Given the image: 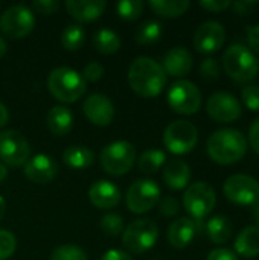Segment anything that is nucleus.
Listing matches in <instances>:
<instances>
[{"label": "nucleus", "mask_w": 259, "mask_h": 260, "mask_svg": "<svg viewBox=\"0 0 259 260\" xmlns=\"http://www.w3.org/2000/svg\"><path fill=\"white\" fill-rule=\"evenodd\" d=\"M131 90L140 98H156L166 85V73L157 61L150 56H137L128 69Z\"/></svg>", "instance_id": "1"}, {"label": "nucleus", "mask_w": 259, "mask_h": 260, "mask_svg": "<svg viewBox=\"0 0 259 260\" xmlns=\"http://www.w3.org/2000/svg\"><path fill=\"white\" fill-rule=\"evenodd\" d=\"M247 152V140L238 129L215 131L208 140V154L218 165H234Z\"/></svg>", "instance_id": "2"}, {"label": "nucleus", "mask_w": 259, "mask_h": 260, "mask_svg": "<svg viewBox=\"0 0 259 260\" xmlns=\"http://www.w3.org/2000/svg\"><path fill=\"white\" fill-rule=\"evenodd\" d=\"M47 90L56 101L72 104L85 94L87 82L76 70L58 67L53 69L47 76Z\"/></svg>", "instance_id": "3"}, {"label": "nucleus", "mask_w": 259, "mask_h": 260, "mask_svg": "<svg viewBox=\"0 0 259 260\" xmlns=\"http://www.w3.org/2000/svg\"><path fill=\"white\" fill-rule=\"evenodd\" d=\"M223 69L231 79L237 82H250L258 75L259 62L250 49L234 44L223 53Z\"/></svg>", "instance_id": "4"}, {"label": "nucleus", "mask_w": 259, "mask_h": 260, "mask_svg": "<svg viewBox=\"0 0 259 260\" xmlns=\"http://www.w3.org/2000/svg\"><path fill=\"white\" fill-rule=\"evenodd\" d=\"M136 163V148L127 140H118L107 145L101 152L102 169L114 177H121L131 171Z\"/></svg>", "instance_id": "5"}, {"label": "nucleus", "mask_w": 259, "mask_h": 260, "mask_svg": "<svg viewBox=\"0 0 259 260\" xmlns=\"http://www.w3.org/2000/svg\"><path fill=\"white\" fill-rule=\"evenodd\" d=\"M159 239V229L150 219L133 221L122 233V244L130 253L142 254L151 250Z\"/></svg>", "instance_id": "6"}, {"label": "nucleus", "mask_w": 259, "mask_h": 260, "mask_svg": "<svg viewBox=\"0 0 259 260\" xmlns=\"http://www.w3.org/2000/svg\"><path fill=\"white\" fill-rule=\"evenodd\" d=\"M217 197L212 186L205 181H197L191 184L183 195L185 210L197 221L205 219L215 207Z\"/></svg>", "instance_id": "7"}, {"label": "nucleus", "mask_w": 259, "mask_h": 260, "mask_svg": "<svg viewBox=\"0 0 259 260\" xmlns=\"http://www.w3.org/2000/svg\"><path fill=\"white\" fill-rule=\"evenodd\" d=\"M198 142L197 128L188 120L171 122L163 133V143L166 149L176 155L191 152Z\"/></svg>", "instance_id": "8"}, {"label": "nucleus", "mask_w": 259, "mask_h": 260, "mask_svg": "<svg viewBox=\"0 0 259 260\" xmlns=\"http://www.w3.org/2000/svg\"><path fill=\"white\" fill-rule=\"evenodd\" d=\"M169 107L183 116L195 114L202 105V93L198 87L191 81H177L168 90Z\"/></svg>", "instance_id": "9"}, {"label": "nucleus", "mask_w": 259, "mask_h": 260, "mask_svg": "<svg viewBox=\"0 0 259 260\" xmlns=\"http://www.w3.org/2000/svg\"><path fill=\"white\" fill-rule=\"evenodd\" d=\"M35 26V17L32 11L23 5H15L8 8L0 17V30L3 35L20 40L32 32Z\"/></svg>", "instance_id": "10"}, {"label": "nucleus", "mask_w": 259, "mask_h": 260, "mask_svg": "<svg viewBox=\"0 0 259 260\" xmlns=\"http://www.w3.org/2000/svg\"><path fill=\"white\" fill-rule=\"evenodd\" d=\"M125 201L130 212L137 215L147 213L160 201V187L153 180H137L130 186Z\"/></svg>", "instance_id": "11"}, {"label": "nucleus", "mask_w": 259, "mask_h": 260, "mask_svg": "<svg viewBox=\"0 0 259 260\" xmlns=\"http://www.w3.org/2000/svg\"><path fill=\"white\" fill-rule=\"evenodd\" d=\"M31 149L26 137L15 131L6 129L0 134V160L8 166H24L29 160Z\"/></svg>", "instance_id": "12"}, {"label": "nucleus", "mask_w": 259, "mask_h": 260, "mask_svg": "<svg viewBox=\"0 0 259 260\" xmlns=\"http://www.w3.org/2000/svg\"><path fill=\"white\" fill-rule=\"evenodd\" d=\"M224 197L240 206H255L259 203V183L243 174L232 175L223 186Z\"/></svg>", "instance_id": "13"}, {"label": "nucleus", "mask_w": 259, "mask_h": 260, "mask_svg": "<svg viewBox=\"0 0 259 260\" xmlns=\"http://www.w3.org/2000/svg\"><path fill=\"white\" fill-rule=\"evenodd\" d=\"M206 111L211 116V119L220 123L235 122L241 117V113H243L240 101L234 94L226 93V91L214 93L208 99Z\"/></svg>", "instance_id": "14"}, {"label": "nucleus", "mask_w": 259, "mask_h": 260, "mask_svg": "<svg viewBox=\"0 0 259 260\" xmlns=\"http://www.w3.org/2000/svg\"><path fill=\"white\" fill-rule=\"evenodd\" d=\"M226 29L218 21H206L203 23L194 37V46L200 53H214L224 44Z\"/></svg>", "instance_id": "15"}, {"label": "nucleus", "mask_w": 259, "mask_h": 260, "mask_svg": "<svg viewBox=\"0 0 259 260\" xmlns=\"http://www.w3.org/2000/svg\"><path fill=\"white\" fill-rule=\"evenodd\" d=\"M84 114L90 123L96 126H107L113 122L114 107L105 94H92L84 101Z\"/></svg>", "instance_id": "16"}, {"label": "nucleus", "mask_w": 259, "mask_h": 260, "mask_svg": "<svg viewBox=\"0 0 259 260\" xmlns=\"http://www.w3.org/2000/svg\"><path fill=\"white\" fill-rule=\"evenodd\" d=\"M24 177L35 184H46L50 183L56 172L58 166L52 160V157L46 154H37L34 157H29V160L24 163Z\"/></svg>", "instance_id": "17"}, {"label": "nucleus", "mask_w": 259, "mask_h": 260, "mask_svg": "<svg viewBox=\"0 0 259 260\" xmlns=\"http://www.w3.org/2000/svg\"><path fill=\"white\" fill-rule=\"evenodd\" d=\"M89 198L95 207L108 210V209L116 207L121 203L122 193L116 184H113L107 180H99L92 184V187L89 190Z\"/></svg>", "instance_id": "18"}, {"label": "nucleus", "mask_w": 259, "mask_h": 260, "mask_svg": "<svg viewBox=\"0 0 259 260\" xmlns=\"http://www.w3.org/2000/svg\"><path fill=\"white\" fill-rule=\"evenodd\" d=\"M107 8L102 0H69L66 2V9L70 17L79 23H89L98 20Z\"/></svg>", "instance_id": "19"}, {"label": "nucleus", "mask_w": 259, "mask_h": 260, "mask_svg": "<svg viewBox=\"0 0 259 260\" xmlns=\"http://www.w3.org/2000/svg\"><path fill=\"white\" fill-rule=\"evenodd\" d=\"M162 67L165 73L171 76H176V78L186 76L192 69V55L186 47H182V46L172 47L165 55Z\"/></svg>", "instance_id": "20"}, {"label": "nucleus", "mask_w": 259, "mask_h": 260, "mask_svg": "<svg viewBox=\"0 0 259 260\" xmlns=\"http://www.w3.org/2000/svg\"><path fill=\"white\" fill-rule=\"evenodd\" d=\"M195 235H197V225L194 219L189 218L176 219L168 229V241L177 250L186 248L194 241Z\"/></svg>", "instance_id": "21"}, {"label": "nucleus", "mask_w": 259, "mask_h": 260, "mask_svg": "<svg viewBox=\"0 0 259 260\" xmlns=\"http://www.w3.org/2000/svg\"><path fill=\"white\" fill-rule=\"evenodd\" d=\"M191 180V169L183 160L174 158L166 163L163 169V181L172 190H180L188 186Z\"/></svg>", "instance_id": "22"}, {"label": "nucleus", "mask_w": 259, "mask_h": 260, "mask_svg": "<svg viewBox=\"0 0 259 260\" xmlns=\"http://www.w3.org/2000/svg\"><path fill=\"white\" fill-rule=\"evenodd\" d=\"M47 128L56 137H63L69 134L70 129L73 128V114L70 108L63 105H56L50 108L47 113Z\"/></svg>", "instance_id": "23"}, {"label": "nucleus", "mask_w": 259, "mask_h": 260, "mask_svg": "<svg viewBox=\"0 0 259 260\" xmlns=\"http://www.w3.org/2000/svg\"><path fill=\"white\" fill-rule=\"evenodd\" d=\"M235 251L246 257L252 259L259 256V227L249 225L246 227L235 241Z\"/></svg>", "instance_id": "24"}, {"label": "nucleus", "mask_w": 259, "mask_h": 260, "mask_svg": "<svg viewBox=\"0 0 259 260\" xmlns=\"http://www.w3.org/2000/svg\"><path fill=\"white\" fill-rule=\"evenodd\" d=\"M206 233L214 244H226L232 236V224L229 218L223 215H215L208 221Z\"/></svg>", "instance_id": "25"}, {"label": "nucleus", "mask_w": 259, "mask_h": 260, "mask_svg": "<svg viewBox=\"0 0 259 260\" xmlns=\"http://www.w3.org/2000/svg\"><path fill=\"white\" fill-rule=\"evenodd\" d=\"M95 160V154L81 145L76 146H69L64 152H63V161L72 168V169H84L89 168Z\"/></svg>", "instance_id": "26"}, {"label": "nucleus", "mask_w": 259, "mask_h": 260, "mask_svg": "<svg viewBox=\"0 0 259 260\" xmlns=\"http://www.w3.org/2000/svg\"><path fill=\"white\" fill-rule=\"evenodd\" d=\"M150 8L153 9V12H156L160 17L176 18L188 11L189 2L188 0H151Z\"/></svg>", "instance_id": "27"}, {"label": "nucleus", "mask_w": 259, "mask_h": 260, "mask_svg": "<svg viewBox=\"0 0 259 260\" xmlns=\"http://www.w3.org/2000/svg\"><path fill=\"white\" fill-rule=\"evenodd\" d=\"M93 47L102 55H113L121 49V38L111 29H99L93 35Z\"/></svg>", "instance_id": "28"}, {"label": "nucleus", "mask_w": 259, "mask_h": 260, "mask_svg": "<svg viewBox=\"0 0 259 260\" xmlns=\"http://www.w3.org/2000/svg\"><path fill=\"white\" fill-rule=\"evenodd\" d=\"M162 32H163V27L159 21L147 20L136 29L134 40H136V43H139L142 46H148V44L156 43L162 37Z\"/></svg>", "instance_id": "29"}, {"label": "nucleus", "mask_w": 259, "mask_h": 260, "mask_svg": "<svg viewBox=\"0 0 259 260\" xmlns=\"http://www.w3.org/2000/svg\"><path fill=\"white\" fill-rule=\"evenodd\" d=\"M85 40V30L81 24H69L64 27L61 34V44L66 50L75 52L78 50Z\"/></svg>", "instance_id": "30"}, {"label": "nucleus", "mask_w": 259, "mask_h": 260, "mask_svg": "<svg viewBox=\"0 0 259 260\" xmlns=\"http://www.w3.org/2000/svg\"><path fill=\"white\" fill-rule=\"evenodd\" d=\"M166 161V155L160 149H148L145 151L137 161V166L145 174H156Z\"/></svg>", "instance_id": "31"}, {"label": "nucleus", "mask_w": 259, "mask_h": 260, "mask_svg": "<svg viewBox=\"0 0 259 260\" xmlns=\"http://www.w3.org/2000/svg\"><path fill=\"white\" fill-rule=\"evenodd\" d=\"M118 15L127 21H134L140 17L143 11V2L140 0H122L116 6Z\"/></svg>", "instance_id": "32"}, {"label": "nucleus", "mask_w": 259, "mask_h": 260, "mask_svg": "<svg viewBox=\"0 0 259 260\" xmlns=\"http://www.w3.org/2000/svg\"><path fill=\"white\" fill-rule=\"evenodd\" d=\"M50 260H89V257L85 251L76 245H61L52 251Z\"/></svg>", "instance_id": "33"}, {"label": "nucleus", "mask_w": 259, "mask_h": 260, "mask_svg": "<svg viewBox=\"0 0 259 260\" xmlns=\"http://www.w3.org/2000/svg\"><path fill=\"white\" fill-rule=\"evenodd\" d=\"M99 225H101V230L107 236H111V238H116L124 232V219L118 213H108L102 216Z\"/></svg>", "instance_id": "34"}, {"label": "nucleus", "mask_w": 259, "mask_h": 260, "mask_svg": "<svg viewBox=\"0 0 259 260\" xmlns=\"http://www.w3.org/2000/svg\"><path fill=\"white\" fill-rule=\"evenodd\" d=\"M17 248L15 236L8 230H0V260L9 259Z\"/></svg>", "instance_id": "35"}, {"label": "nucleus", "mask_w": 259, "mask_h": 260, "mask_svg": "<svg viewBox=\"0 0 259 260\" xmlns=\"http://www.w3.org/2000/svg\"><path fill=\"white\" fill-rule=\"evenodd\" d=\"M241 98L250 111H259V85H246L243 88Z\"/></svg>", "instance_id": "36"}, {"label": "nucleus", "mask_w": 259, "mask_h": 260, "mask_svg": "<svg viewBox=\"0 0 259 260\" xmlns=\"http://www.w3.org/2000/svg\"><path fill=\"white\" fill-rule=\"evenodd\" d=\"M220 72H221L220 64H218L215 59H212V58H208V59H205V61L200 64V75H202L203 78L209 79V81L218 79V78H220Z\"/></svg>", "instance_id": "37"}, {"label": "nucleus", "mask_w": 259, "mask_h": 260, "mask_svg": "<svg viewBox=\"0 0 259 260\" xmlns=\"http://www.w3.org/2000/svg\"><path fill=\"white\" fill-rule=\"evenodd\" d=\"M102 76H104V67H102V64H99V62H89V64L84 67V75H82V78L85 79V82H87V81L96 82V81H99Z\"/></svg>", "instance_id": "38"}, {"label": "nucleus", "mask_w": 259, "mask_h": 260, "mask_svg": "<svg viewBox=\"0 0 259 260\" xmlns=\"http://www.w3.org/2000/svg\"><path fill=\"white\" fill-rule=\"evenodd\" d=\"M32 8L43 15H49V14H53L58 11L60 2H56V0H35L32 3Z\"/></svg>", "instance_id": "39"}, {"label": "nucleus", "mask_w": 259, "mask_h": 260, "mask_svg": "<svg viewBox=\"0 0 259 260\" xmlns=\"http://www.w3.org/2000/svg\"><path fill=\"white\" fill-rule=\"evenodd\" d=\"M200 6L209 12H221L229 6H232V3L229 0H203L200 2Z\"/></svg>", "instance_id": "40"}, {"label": "nucleus", "mask_w": 259, "mask_h": 260, "mask_svg": "<svg viewBox=\"0 0 259 260\" xmlns=\"http://www.w3.org/2000/svg\"><path fill=\"white\" fill-rule=\"evenodd\" d=\"M160 212L165 216H174L179 213V203L172 197H166L160 201Z\"/></svg>", "instance_id": "41"}, {"label": "nucleus", "mask_w": 259, "mask_h": 260, "mask_svg": "<svg viewBox=\"0 0 259 260\" xmlns=\"http://www.w3.org/2000/svg\"><path fill=\"white\" fill-rule=\"evenodd\" d=\"M208 260H240L238 256L229 248H215L209 253Z\"/></svg>", "instance_id": "42"}, {"label": "nucleus", "mask_w": 259, "mask_h": 260, "mask_svg": "<svg viewBox=\"0 0 259 260\" xmlns=\"http://www.w3.org/2000/svg\"><path fill=\"white\" fill-rule=\"evenodd\" d=\"M258 5V2H250V0H241V2H235L232 3L234 6V11L240 15H246L249 12L253 11V8Z\"/></svg>", "instance_id": "43"}, {"label": "nucleus", "mask_w": 259, "mask_h": 260, "mask_svg": "<svg viewBox=\"0 0 259 260\" xmlns=\"http://www.w3.org/2000/svg\"><path fill=\"white\" fill-rule=\"evenodd\" d=\"M247 41L252 50L259 53V24H255L247 29Z\"/></svg>", "instance_id": "44"}, {"label": "nucleus", "mask_w": 259, "mask_h": 260, "mask_svg": "<svg viewBox=\"0 0 259 260\" xmlns=\"http://www.w3.org/2000/svg\"><path fill=\"white\" fill-rule=\"evenodd\" d=\"M249 140H250V145L253 148V151L259 154V119H256L252 125H250V129H249Z\"/></svg>", "instance_id": "45"}, {"label": "nucleus", "mask_w": 259, "mask_h": 260, "mask_svg": "<svg viewBox=\"0 0 259 260\" xmlns=\"http://www.w3.org/2000/svg\"><path fill=\"white\" fill-rule=\"evenodd\" d=\"M101 260H133L131 256H128L125 251L121 250H108Z\"/></svg>", "instance_id": "46"}, {"label": "nucleus", "mask_w": 259, "mask_h": 260, "mask_svg": "<svg viewBox=\"0 0 259 260\" xmlns=\"http://www.w3.org/2000/svg\"><path fill=\"white\" fill-rule=\"evenodd\" d=\"M9 120V113H8V108L0 102V128L5 126Z\"/></svg>", "instance_id": "47"}, {"label": "nucleus", "mask_w": 259, "mask_h": 260, "mask_svg": "<svg viewBox=\"0 0 259 260\" xmlns=\"http://www.w3.org/2000/svg\"><path fill=\"white\" fill-rule=\"evenodd\" d=\"M252 218L256 222V225L259 227V203H256L255 206H252Z\"/></svg>", "instance_id": "48"}, {"label": "nucleus", "mask_w": 259, "mask_h": 260, "mask_svg": "<svg viewBox=\"0 0 259 260\" xmlns=\"http://www.w3.org/2000/svg\"><path fill=\"white\" fill-rule=\"evenodd\" d=\"M6 177H8V169H6L5 165L0 163V183H3L6 180Z\"/></svg>", "instance_id": "49"}, {"label": "nucleus", "mask_w": 259, "mask_h": 260, "mask_svg": "<svg viewBox=\"0 0 259 260\" xmlns=\"http://www.w3.org/2000/svg\"><path fill=\"white\" fill-rule=\"evenodd\" d=\"M5 212H6V203H5V200L0 197V222H2L3 218H5Z\"/></svg>", "instance_id": "50"}, {"label": "nucleus", "mask_w": 259, "mask_h": 260, "mask_svg": "<svg viewBox=\"0 0 259 260\" xmlns=\"http://www.w3.org/2000/svg\"><path fill=\"white\" fill-rule=\"evenodd\" d=\"M5 52H6V43H5V40L0 37V58L5 55Z\"/></svg>", "instance_id": "51"}]
</instances>
